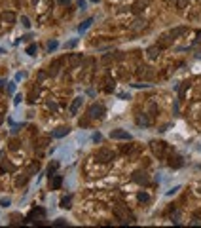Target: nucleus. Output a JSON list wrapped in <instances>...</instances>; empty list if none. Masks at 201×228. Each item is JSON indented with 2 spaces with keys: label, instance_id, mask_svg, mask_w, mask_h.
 Segmentation results:
<instances>
[{
  "label": "nucleus",
  "instance_id": "nucleus-1",
  "mask_svg": "<svg viewBox=\"0 0 201 228\" xmlns=\"http://www.w3.org/2000/svg\"><path fill=\"white\" fill-rule=\"evenodd\" d=\"M103 114H104V106L100 105V103H93L89 109H87L89 120H99V118H103Z\"/></svg>",
  "mask_w": 201,
  "mask_h": 228
},
{
  "label": "nucleus",
  "instance_id": "nucleus-2",
  "mask_svg": "<svg viewBox=\"0 0 201 228\" xmlns=\"http://www.w3.org/2000/svg\"><path fill=\"white\" fill-rule=\"evenodd\" d=\"M95 160L103 162V163L112 162V160H114V152H112V150H108V148H99L97 154H95Z\"/></svg>",
  "mask_w": 201,
  "mask_h": 228
},
{
  "label": "nucleus",
  "instance_id": "nucleus-3",
  "mask_svg": "<svg viewBox=\"0 0 201 228\" xmlns=\"http://www.w3.org/2000/svg\"><path fill=\"white\" fill-rule=\"evenodd\" d=\"M133 181L135 183H139V184H150V177L146 171H142V169H137L133 173Z\"/></svg>",
  "mask_w": 201,
  "mask_h": 228
},
{
  "label": "nucleus",
  "instance_id": "nucleus-4",
  "mask_svg": "<svg viewBox=\"0 0 201 228\" xmlns=\"http://www.w3.org/2000/svg\"><path fill=\"white\" fill-rule=\"evenodd\" d=\"M110 139H116V141H131V133H127L125 129H114V131H110Z\"/></svg>",
  "mask_w": 201,
  "mask_h": 228
},
{
  "label": "nucleus",
  "instance_id": "nucleus-5",
  "mask_svg": "<svg viewBox=\"0 0 201 228\" xmlns=\"http://www.w3.org/2000/svg\"><path fill=\"white\" fill-rule=\"evenodd\" d=\"M150 146H152V150H154V154L157 156V158H163V156H165V148H167V145H165V142H161V141H154Z\"/></svg>",
  "mask_w": 201,
  "mask_h": 228
},
{
  "label": "nucleus",
  "instance_id": "nucleus-6",
  "mask_svg": "<svg viewBox=\"0 0 201 228\" xmlns=\"http://www.w3.org/2000/svg\"><path fill=\"white\" fill-rule=\"evenodd\" d=\"M44 217H46V213H44V209H32L31 211V215H28L27 219L31 220V223H40V220H44Z\"/></svg>",
  "mask_w": 201,
  "mask_h": 228
},
{
  "label": "nucleus",
  "instance_id": "nucleus-7",
  "mask_svg": "<svg viewBox=\"0 0 201 228\" xmlns=\"http://www.w3.org/2000/svg\"><path fill=\"white\" fill-rule=\"evenodd\" d=\"M68 133H70V127L68 126H61V127H57L55 131H51V137L61 139V137H64V135H68Z\"/></svg>",
  "mask_w": 201,
  "mask_h": 228
},
{
  "label": "nucleus",
  "instance_id": "nucleus-8",
  "mask_svg": "<svg viewBox=\"0 0 201 228\" xmlns=\"http://www.w3.org/2000/svg\"><path fill=\"white\" fill-rule=\"evenodd\" d=\"M114 213H116V215H118L121 220H127V217H129V219H133L131 215H129V211H127V209H124L121 205H114Z\"/></svg>",
  "mask_w": 201,
  "mask_h": 228
},
{
  "label": "nucleus",
  "instance_id": "nucleus-9",
  "mask_svg": "<svg viewBox=\"0 0 201 228\" xmlns=\"http://www.w3.org/2000/svg\"><path fill=\"white\" fill-rule=\"evenodd\" d=\"M160 53H161V48L160 46H152V48L146 49V57H148V59H157Z\"/></svg>",
  "mask_w": 201,
  "mask_h": 228
},
{
  "label": "nucleus",
  "instance_id": "nucleus-10",
  "mask_svg": "<svg viewBox=\"0 0 201 228\" xmlns=\"http://www.w3.org/2000/svg\"><path fill=\"white\" fill-rule=\"evenodd\" d=\"M80 63H82V53H72V55H70V59H68L70 69H76Z\"/></svg>",
  "mask_w": 201,
  "mask_h": 228
},
{
  "label": "nucleus",
  "instance_id": "nucleus-11",
  "mask_svg": "<svg viewBox=\"0 0 201 228\" xmlns=\"http://www.w3.org/2000/svg\"><path fill=\"white\" fill-rule=\"evenodd\" d=\"M15 19H17V15L13 12H4L2 13V21H4V23H8V25H13V23H15Z\"/></svg>",
  "mask_w": 201,
  "mask_h": 228
},
{
  "label": "nucleus",
  "instance_id": "nucleus-12",
  "mask_svg": "<svg viewBox=\"0 0 201 228\" xmlns=\"http://www.w3.org/2000/svg\"><path fill=\"white\" fill-rule=\"evenodd\" d=\"M82 103H84V97H76L74 101H72V105H70V114H72V116L78 112V109L82 106Z\"/></svg>",
  "mask_w": 201,
  "mask_h": 228
},
{
  "label": "nucleus",
  "instance_id": "nucleus-13",
  "mask_svg": "<svg viewBox=\"0 0 201 228\" xmlns=\"http://www.w3.org/2000/svg\"><path fill=\"white\" fill-rule=\"evenodd\" d=\"M93 25V17H87V19H85V21H82V23H80V27H78V31H80L82 34L85 32V31H87V29Z\"/></svg>",
  "mask_w": 201,
  "mask_h": 228
},
{
  "label": "nucleus",
  "instance_id": "nucleus-14",
  "mask_svg": "<svg viewBox=\"0 0 201 228\" xmlns=\"http://www.w3.org/2000/svg\"><path fill=\"white\" fill-rule=\"evenodd\" d=\"M59 65H61V61H53L51 65H49L48 74H49V76H57V74H59Z\"/></svg>",
  "mask_w": 201,
  "mask_h": 228
},
{
  "label": "nucleus",
  "instance_id": "nucleus-15",
  "mask_svg": "<svg viewBox=\"0 0 201 228\" xmlns=\"http://www.w3.org/2000/svg\"><path fill=\"white\" fill-rule=\"evenodd\" d=\"M169 166H171V167H182V166H184V162H182V158H180V156H175V158L171 156V160H169Z\"/></svg>",
  "mask_w": 201,
  "mask_h": 228
},
{
  "label": "nucleus",
  "instance_id": "nucleus-16",
  "mask_svg": "<svg viewBox=\"0 0 201 228\" xmlns=\"http://www.w3.org/2000/svg\"><path fill=\"white\" fill-rule=\"evenodd\" d=\"M146 27V21L144 19H135L133 25H131V31H140V29Z\"/></svg>",
  "mask_w": 201,
  "mask_h": 228
},
{
  "label": "nucleus",
  "instance_id": "nucleus-17",
  "mask_svg": "<svg viewBox=\"0 0 201 228\" xmlns=\"http://www.w3.org/2000/svg\"><path fill=\"white\" fill-rule=\"evenodd\" d=\"M186 31H188L186 27H176V29H173L169 34H171V38H176V36H180V34H184Z\"/></svg>",
  "mask_w": 201,
  "mask_h": 228
},
{
  "label": "nucleus",
  "instance_id": "nucleus-18",
  "mask_svg": "<svg viewBox=\"0 0 201 228\" xmlns=\"http://www.w3.org/2000/svg\"><path fill=\"white\" fill-rule=\"evenodd\" d=\"M38 95H40V88H38V86H34V88L31 89V93H28V101H31V103H34Z\"/></svg>",
  "mask_w": 201,
  "mask_h": 228
},
{
  "label": "nucleus",
  "instance_id": "nucleus-19",
  "mask_svg": "<svg viewBox=\"0 0 201 228\" xmlns=\"http://www.w3.org/2000/svg\"><path fill=\"white\" fill-rule=\"evenodd\" d=\"M46 106H48V109H49V110H53V112H57V110H59V105H57V103L53 101V99H51V97H49V99H48V101H46Z\"/></svg>",
  "mask_w": 201,
  "mask_h": 228
},
{
  "label": "nucleus",
  "instance_id": "nucleus-20",
  "mask_svg": "<svg viewBox=\"0 0 201 228\" xmlns=\"http://www.w3.org/2000/svg\"><path fill=\"white\" fill-rule=\"evenodd\" d=\"M57 167H59V162H53L51 166L48 167V177H49V179H51V177H55L53 173H55V171H57Z\"/></svg>",
  "mask_w": 201,
  "mask_h": 228
},
{
  "label": "nucleus",
  "instance_id": "nucleus-21",
  "mask_svg": "<svg viewBox=\"0 0 201 228\" xmlns=\"http://www.w3.org/2000/svg\"><path fill=\"white\" fill-rule=\"evenodd\" d=\"M70 202H72V198H70V196H64V198L61 200V207H63V209H70Z\"/></svg>",
  "mask_w": 201,
  "mask_h": 228
},
{
  "label": "nucleus",
  "instance_id": "nucleus-22",
  "mask_svg": "<svg viewBox=\"0 0 201 228\" xmlns=\"http://www.w3.org/2000/svg\"><path fill=\"white\" fill-rule=\"evenodd\" d=\"M61 183H63V177H61V175H55V179H53V184H51V188H53V190H57V188L61 186Z\"/></svg>",
  "mask_w": 201,
  "mask_h": 228
},
{
  "label": "nucleus",
  "instance_id": "nucleus-23",
  "mask_svg": "<svg viewBox=\"0 0 201 228\" xmlns=\"http://www.w3.org/2000/svg\"><path fill=\"white\" fill-rule=\"evenodd\" d=\"M137 200H139V202H142V203H146V202H150V196L146 194V192H139Z\"/></svg>",
  "mask_w": 201,
  "mask_h": 228
},
{
  "label": "nucleus",
  "instance_id": "nucleus-24",
  "mask_svg": "<svg viewBox=\"0 0 201 228\" xmlns=\"http://www.w3.org/2000/svg\"><path fill=\"white\" fill-rule=\"evenodd\" d=\"M137 124H139V126H148L150 120L144 116V114H140V116H137Z\"/></svg>",
  "mask_w": 201,
  "mask_h": 228
},
{
  "label": "nucleus",
  "instance_id": "nucleus-25",
  "mask_svg": "<svg viewBox=\"0 0 201 228\" xmlns=\"http://www.w3.org/2000/svg\"><path fill=\"white\" fill-rule=\"evenodd\" d=\"M59 48V42L57 40H51V42H48V52L51 53V52H55V49Z\"/></svg>",
  "mask_w": 201,
  "mask_h": 228
},
{
  "label": "nucleus",
  "instance_id": "nucleus-26",
  "mask_svg": "<svg viewBox=\"0 0 201 228\" xmlns=\"http://www.w3.org/2000/svg\"><path fill=\"white\" fill-rule=\"evenodd\" d=\"M36 52H38V46H36V44L27 46V53H28V55H36Z\"/></svg>",
  "mask_w": 201,
  "mask_h": 228
},
{
  "label": "nucleus",
  "instance_id": "nucleus-27",
  "mask_svg": "<svg viewBox=\"0 0 201 228\" xmlns=\"http://www.w3.org/2000/svg\"><path fill=\"white\" fill-rule=\"evenodd\" d=\"M144 6H146V2H137L133 6V12H137V13H140L142 10H144Z\"/></svg>",
  "mask_w": 201,
  "mask_h": 228
},
{
  "label": "nucleus",
  "instance_id": "nucleus-28",
  "mask_svg": "<svg viewBox=\"0 0 201 228\" xmlns=\"http://www.w3.org/2000/svg\"><path fill=\"white\" fill-rule=\"evenodd\" d=\"M27 179H28V173H25L23 177H17L15 184H17V186H21V184H25V183H27Z\"/></svg>",
  "mask_w": 201,
  "mask_h": 228
},
{
  "label": "nucleus",
  "instance_id": "nucleus-29",
  "mask_svg": "<svg viewBox=\"0 0 201 228\" xmlns=\"http://www.w3.org/2000/svg\"><path fill=\"white\" fill-rule=\"evenodd\" d=\"M21 23H23L25 29H31V19H28L27 15H21Z\"/></svg>",
  "mask_w": 201,
  "mask_h": 228
},
{
  "label": "nucleus",
  "instance_id": "nucleus-30",
  "mask_svg": "<svg viewBox=\"0 0 201 228\" xmlns=\"http://www.w3.org/2000/svg\"><path fill=\"white\" fill-rule=\"evenodd\" d=\"M2 171H15V166H12V163L4 162V163H2Z\"/></svg>",
  "mask_w": 201,
  "mask_h": 228
},
{
  "label": "nucleus",
  "instance_id": "nucleus-31",
  "mask_svg": "<svg viewBox=\"0 0 201 228\" xmlns=\"http://www.w3.org/2000/svg\"><path fill=\"white\" fill-rule=\"evenodd\" d=\"M76 44H78V38H72V40H68L67 44H64V48H67V49H70V48H74Z\"/></svg>",
  "mask_w": 201,
  "mask_h": 228
},
{
  "label": "nucleus",
  "instance_id": "nucleus-32",
  "mask_svg": "<svg viewBox=\"0 0 201 228\" xmlns=\"http://www.w3.org/2000/svg\"><path fill=\"white\" fill-rule=\"evenodd\" d=\"M10 203H12V200H10V198H2V200H0V205H2V207H8Z\"/></svg>",
  "mask_w": 201,
  "mask_h": 228
},
{
  "label": "nucleus",
  "instance_id": "nucleus-33",
  "mask_svg": "<svg viewBox=\"0 0 201 228\" xmlns=\"http://www.w3.org/2000/svg\"><path fill=\"white\" fill-rule=\"evenodd\" d=\"M64 224H67V220H64V219H57L55 223H53V226H64Z\"/></svg>",
  "mask_w": 201,
  "mask_h": 228
},
{
  "label": "nucleus",
  "instance_id": "nucleus-34",
  "mask_svg": "<svg viewBox=\"0 0 201 228\" xmlns=\"http://www.w3.org/2000/svg\"><path fill=\"white\" fill-rule=\"evenodd\" d=\"M178 190H180V186H175V188H171V190L167 192V196H173V194H176Z\"/></svg>",
  "mask_w": 201,
  "mask_h": 228
},
{
  "label": "nucleus",
  "instance_id": "nucleus-35",
  "mask_svg": "<svg viewBox=\"0 0 201 228\" xmlns=\"http://www.w3.org/2000/svg\"><path fill=\"white\" fill-rule=\"evenodd\" d=\"M8 91H10V93H13V91H15V82H10V86H8Z\"/></svg>",
  "mask_w": 201,
  "mask_h": 228
},
{
  "label": "nucleus",
  "instance_id": "nucleus-36",
  "mask_svg": "<svg viewBox=\"0 0 201 228\" xmlns=\"http://www.w3.org/2000/svg\"><path fill=\"white\" fill-rule=\"evenodd\" d=\"M48 76V72H44V70H42V72H38V80L42 82V80H44V78Z\"/></svg>",
  "mask_w": 201,
  "mask_h": 228
},
{
  "label": "nucleus",
  "instance_id": "nucleus-37",
  "mask_svg": "<svg viewBox=\"0 0 201 228\" xmlns=\"http://www.w3.org/2000/svg\"><path fill=\"white\" fill-rule=\"evenodd\" d=\"M21 99H23V95H15V99H13V105H19Z\"/></svg>",
  "mask_w": 201,
  "mask_h": 228
},
{
  "label": "nucleus",
  "instance_id": "nucleus-38",
  "mask_svg": "<svg viewBox=\"0 0 201 228\" xmlns=\"http://www.w3.org/2000/svg\"><path fill=\"white\" fill-rule=\"evenodd\" d=\"M133 88H150V84H133Z\"/></svg>",
  "mask_w": 201,
  "mask_h": 228
},
{
  "label": "nucleus",
  "instance_id": "nucleus-39",
  "mask_svg": "<svg viewBox=\"0 0 201 228\" xmlns=\"http://www.w3.org/2000/svg\"><path fill=\"white\" fill-rule=\"evenodd\" d=\"M25 76H27L25 72H17V74H15V82H17V80H21V78H25Z\"/></svg>",
  "mask_w": 201,
  "mask_h": 228
},
{
  "label": "nucleus",
  "instance_id": "nucleus-40",
  "mask_svg": "<svg viewBox=\"0 0 201 228\" xmlns=\"http://www.w3.org/2000/svg\"><path fill=\"white\" fill-rule=\"evenodd\" d=\"M100 139H103V137H100V133H95V135H93V141H95V142H99Z\"/></svg>",
  "mask_w": 201,
  "mask_h": 228
},
{
  "label": "nucleus",
  "instance_id": "nucleus-41",
  "mask_svg": "<svg viewBox=\"0 0 201 228\" xmlns=\"http://www.w3.org/2000/svg\"><path fill=\"white\" fill-rule=\"evenodd\" d=\"M78 6H80L82 10H85V6H87V4H85V0H80V2H78Z\"/></svg>",
  "mask_w": 201,
  "mask_h": 228
},
{
  "label": "nucleus",
  "instance_id": "nucleus-42",
  "mask_svg": "<svg viewBox=\"0 0 201 228\" xmlns=\"http://www.w3.org/2000/svg\"><path fill=\"white\" fill-rule=\"evenodd\" d=\"M32 38V34H25V36H21V40H31Z\"/></svg>",
  "mask_w": 201,
  "mask_h": 228
},
{
  "label": "nucleus",
  "instance_id": "nucleus-43",
  "mask_svg": "<svg viewBox=\"0 0 201 228\" xmlns=\"http://www.w3.org/2000/svg\"><path fill=\"white\" fill-rule=\"evenodd\" d=\"M59 4H63V6H67V4H70V0H59Z\"/></svg>",
  "mask_w": 201,
  "mask_h": 228
},
{
  "label": "nucleus",
  "instance_id": "nucleus-44",
  "mask_svg": "<svg viewBox=\"0 0 201 228\" xmlns=\"http://www.w3.org/2000/svg\"><path fill=\"white\" fill-rule=\"evenodd\" d=\"M4 118H6V116H4V112H0V126H2V122H4Z\"/></svg>",
  "mask_w": 201,
  "mask_h": 228
},
{
  "label": "nucleus",
  "instance_id": "nucleus-45",
  "mask_svg": "<svg viewBox=\"0 0 201 228\" xmlns=\"http://www.w3.org/2000/svg\"><path fill=\"white\" fill-rule=\"evenodd\" d=\"M2 84H4V80H0V88H2Z\"/></svg>",
  "mask_w": 201,
  "mask_h": 228
},
{
  "label": "nucleus",
  "instance_id": "nucleus-46",
  "mask_svg": "<svg viewBox=\"0 0 201 228\" xmlns=\"http://www.w3.org/2000/svg\"><path fill=\"white\" fill-rule=\"evenodd\" d=\"M197 192H199V194H201V186H199V190H197Z\"/></svg>",
  "mask_w": 201,
  "mask_h": 228
},
{
  "label": "nucleus",
  "instance_id": "nucleus-47",
  "mask_svg": "<svg viewBox=\"0 0 201 228\" xmlns=\"http://www.w3.org/2000/svg\"><path fill=\"white\" fill-rule=\"evenodd\" d=\"M91 2H99V0H91Z\"/></svg>",
  "mask_w": 201,
  "mask_h": 228
},
{
  "label": "nucleus",
  "instance_id": "nucleus-48",
  "mask_svg": "<svg viewBox=\"0 0 201 228\" xmlns=\"http://www.w3.org/2000/svg\"><path fill=\"white\" fill-rule=\"evenodd\" d=\"M0 53H2V49H0Z\"/></svg>",
  "mask_w": 201,
  "mask_h": 228
}]
</instances>
